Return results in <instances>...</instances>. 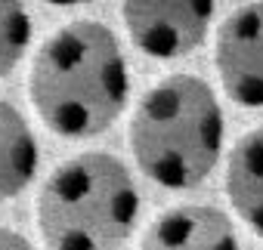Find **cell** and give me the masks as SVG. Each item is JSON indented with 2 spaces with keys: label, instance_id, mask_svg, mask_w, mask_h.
<instances>
[{
  "label": "cell",
  "instance_id": "1",
  "mask_svg": "<svg viewBox=\"0 0 263 250\" xmlns=\"http://www.w3.org/2000/svg\"><path fill=\"white\" fill-rule=\"evenodd\" d=\"M127 93L124 53L102 22L62 25L34 56L31 102L56 136L87 139L108 130L127 105Z\"/></svg>",
  "mask_w": 263,
  "mask_h": 250
},
{
  "label": "cell",
  "instance_id": "2",
  "mask_svg": "<svg viewBox=\"0 0 263 250\" xmlns=\"http://www.w3.org/2000/svg\"><path fill=\"white\" fill-rule=\"evenodd\" d=\"M140 170L164 189H192L211 176L223 149V111L208 80L171 74L155 84L130 120Z\"/></svg>",
  "mask_w": 263,
  "mask_h": 250
},
{
  "label": "cell",
  "instance_id": "3",
  "mask_svg": "<svg viewBox=\"0 0 263 250\" xmlns=\"http://www.w3.org/2000/svg\"><path fill=\"white\" fill-rule=\"evenodd\" d=\"M137 216V182L108 152L65 161L37 195V228L50 250H118Z\"/></svg>",
  "mask_w": 263,
  "mask_h": 250
},
{
  "label": "cell",
  "instance_id": "4",
  "mask_svg": "<svg viewBox=\"0 0 263 250\" xmlns=\"http://www.w3.org/2000/svg\"><path fill=\"white\" fill-rule=\"evenodd\" d=\"M211 0H130L121 7L127 34L155 59H177L204 44L214 22Z\"/></svg>",
  "mask_w": 263,
  "mask_h": 250
},
{
  "label": "cell",
  "instance_id": "5",
  "mask_svg": "<svg viewBox=\"0 0 263 250\" xmlns=\"http://www.w3.org/2000/svg\"><path fill=\"white\" fill-rule=\"evenodd\" d=\"M217 71L229 99L263 108V4L226 16L217 34Z\"/></svg>",
  "mask_w": 263,
  "mask_h": 250
},
{
  "label": "cell",
  "instance_id": "6",
  "mask_svg": "<svg viewBox=\"0 0 263 250\" xmlns=\"http://www.w3.org/2000/svg\"><path fill=\"white\" fill-rule=\"evenodd\" d=\"M140 250H238L229 216L208 204H183L161 213L140 241Z\"/></svg>",
  "mask_w": 263,
  "mask_h": 250
},
{
  "label": "cell",
  "instance_id": "7",
  "mask_svg": "<svg viewBox=\"0 0 263 250\" xmlns=\"http://www.w3.org/2000/svg\"><path fill=\"white\" fill-rule=\"evenodd\" d=\"M226 195L235 213L263 238V127L235 142L226 164Z\"/></svg>",
  "mask_w": 263,
  "mask_h": 250
},
{
  "label": "cell",
  "instance_id": "8",
  "mask_svg": "<svg viewBox=\"0 0 263 250\" xmlns=\"http://www.w3.org/2000/svg\"><path fill=\"white\" fill-rule=\"evenodd\" d=\"M37 170V142L22 111L0 99V204L16 198Z\"/></svg>",
  "mask_w": 263,
  "mask_h": 250
},
{
  "label": "cell",
  "instance_id": "9",
  "mask_svg": "<svg viewBox=\"0 0 263 250\" xmlns=\"http://www.w3.org/2000/svg\"><path fill=\"white\" fill-rule=\"evenodd\" d=\"M31 44V16L22 4L0 0V77H7Z\"/></svg>",
  "mask_w": 263,
  "mask_h": 250
},
{
  "label": "cell",
  "instance_id": "10",
  "mask_svg": "<svg viewBox=\"0 0 263 250\" xmlns=\"http://www.w3.org/2000/svg\"><path fill=\"white\" fill-rule=\"evenodd\" d=\"M0 250H34V247H31V241L22 232L0 228Z\"/></svg>",
  "mask_w": 263,
  "mask_h": 250
}]
</instances>
